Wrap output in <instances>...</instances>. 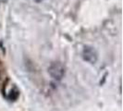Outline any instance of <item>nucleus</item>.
Returning a JSON list of instances; mask_svg holds the SVG:
<instances>
[{"instance_id": "2", "label": "nucleus", "mask_w": 123, "mask_h": 111, "mask_svg": "<svg viewBox=\"0 0 123 111\" xmlns=\"http://www.w3.org/2000/svg\"><path fill=\"white\" fill-rule=\"evenodd\" d=\"M82 57L85 61L89 62L91 64H94L97 61V53L93 47L86 45L82 51Z\"/></svg>"}, {"instance_id": "1", "label": "nucleus", "mask_w": 123, "mask_h": 111, "mask_svg": "<svg viewBox=\"0 0 123 111\" xmlns=\"http://www.w3.org/2000/svg\"><path fill=\"white\" fill-rule=\"evenodd\" d=\"M50 76L55 80H61L65 75V68L59 62H55L50 65L48 68Z\"/></svg>"}, {"instance_id": "4", "label": "nucleus", "mask_w": 123, "mask_h": 111, "mask_svg": "<svg viewBox=\"0 0 123 111\" xmlns=\"http://www.w3.org/2000/svg\"><path fill=\"white\" fill-rule=\"evenodd\" d=\"M34 1H36V2H41L42 0H34Z\"/></svg>"}, {"instance_id": "3", "label": "nucleus", "mask_w": 123, "mask_h": 111, "mask_svg": "<svg viewBox=\"0 0 123 111\" xmlns=\"http://www.w3.org/2000/svg\"><path fill=\"white\" fill-rule=\"evenodd\" d=\"M18 91H11V93H10V95H9V98L10 99H16L17 97H18Z\"/></svg>"}]
</instances>
